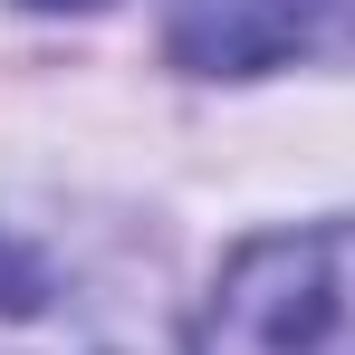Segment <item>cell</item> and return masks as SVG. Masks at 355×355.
Wrapping results in <instances>:
<instances>
[{"label": "cell", "mask_w": 355, "mask_h": 355, "mask_svg": "<svg viewBox=\"0 0 355 355\" xmlns=\"http://www.w3.org/2000/svg\"><path fill=\"white\" fill-rule=\"evenodd\" d=\"M192 355H355V221L250 240L202 297Z\"/></svg>", "instance_id": "cell-1"}, {"label": "cell", "mask_w": 355, "mask_h": 355, "mask_svg": "<svg viewBox=\"0 0 355 355\" xmlns=\"http://www.w3.org/2000/svg\"><path fill=\"white\" fill-rule=\"evenodd\" d=\"M164 49L192 77H259L288 58H346L355 0H173Z\"/></svg>", "instance_id": "cell-2"}, {"label": "cell", "mask_w": 355, "mask_h": 355, "mask_svg": "<svg viewBox=\"0 0 355 355\" xmlns=\"http://www.w3.org/2000/svg\"><path fill=\"white\" fill-rule=\"evenodd\" d=\"M0 355H125L96 297L19 231H0Z\"/></svg>", "instance_id": "cell-3"}, {"label": "cell", "mask_w": 355, "mask_h": 355, "mask_svg": "<svg viewBox=\"0 0 355 355\" xmlns=\"http://www.w3.org/2000/svg\"><path fill=\"white\" fill-rule=\"evenodd\" d=\"M29 10H96V0H29Z\"/></svg>", "instance_id": "cell-4"}]
</instances>
